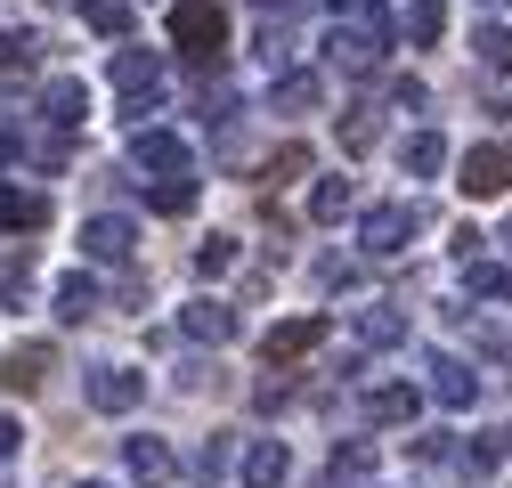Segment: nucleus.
<instances>
[{
    "label": "nucleus",
    "mask_w": 512,
    "mask_h": 488,
    "mask_svg": "<svg viewBox=\"0 0 512 488\" xmlns=\"http://www.w3.org/2000/svg\"><path fill=\"white\" fill-rule=\"evenodd\" d=\"M171 41L196 57V66H220V49H228V9H220V0H171Z\"/></svg>",
    "instance_id": "nucleus-1"
},
{
    "label": "nucleus",
    "mask_w": 512,
    "mask_h": 488,
    "mask_svg": "<svg viewBox=\"0 0 512 488\" xmlns=\"http://www.w3.org/2000/svg\"><path fill=\"white\" fill-rule=\"evenodd\" d=\"M415 236H423V204H407V196H399V204H374V212L358 220V244H366L374 261H391V253H407Z\"/></svg>",
    "instance_id": "nucleus-2"
},
{
    "label": "nucleus",
    "mask_w": 512,
    "mask_h": 488,
    "mask_svg": "<svg viewBox=\"0 0 512 488\" xmlns=\"http://www.w3.org/2000/svg\"><path fill=\"white\" fill-rule=\"evenodd\" d=\"M382 49H391V33L358 17V25H334V33H326V66H342V74H374Z\"/></svg>",
    "instance_id": "nucleus-3"
},
{
    "label": "nucleus",
    "mask_w": 512,
    "mask_h": 488,
    "mask_svg": "<svg viewBox=\"0 0 512 488\" xmlns=\"http://www.w3.org/2000/svg\"><path fill=\"white\" fill-rule=\"evenodd\" d=\"M456 188H464L472 204L512 196V147H472V155H464V171H456Z\"/></svg>",
    "instance_id": "nucleus-4"
},
{
    "label": "nucleus",
    "mask_w": 512,
    "mask_h": 488,
    "mask_svg": "<svg viewBox=\"0 0 512 488\" xmlns=\"http://www.w3.org/2000/svg\"><path fill=\"white\" fill-rule=\"evenodd\" d=\"M147 399V375H139V366H98V375H90V407L98 415H131Z\"/></svg>",
    "instance_id": "nucleus-5"
},
{
    "label": "nucleus",
    "mask_w": 512,
    "mask_h": 488,
    "mask_svg": "<svg viewBox=\"0 0 512 488\" xmlns=\"http://www.w3.org/2000/svg\"><path fill=\"white\" fill-rule=\"evenodd\" d=\"M326 334H334V318H285V326H269L261 358H269V366H293V358H309Z\"/></svg>",
    "instance_id": "nucleus-6"
},
{
    "label": "nucleus",
    "mask_w": 512,
    "mask_h": 488,
    "mask_svg": "<svg viewBox=\"0 0 512 488\" xmlns=\"http://www.w3.org/2000/svg\"><path fill=\"white\" fill-rule=\"evenodd\" d=\"M423 375H431V399H439L447 415H464V407L480 399V375H472V366H464V358H447V350H439V358L423 366Z\"/></svg>",
    "instance_id": "nucleus-7"
},
{
    "label": "nucleus",
    "mask_w": 512,
    "mask_h": 488,
    "mask_svg": "<svg viewBox=\"0 0 512 488\" xmlns=\"http://www.w3.org/2000/svg\"><path fill=\"white\" fill-rule=\"evenodd\" d=\"M114 82H122V98H131L139 114L163 98V57H147V49H122L114 57Z\"/></svg>",
    "instance_id": "nucleus-8"
},
{
    "label": "nucleus",
    "mask_w": 512,
    "mask_h": 488,
    "mask_svg": "<svg viewBox=\"0 0 512 488\" xmlns=\"http://www.w3.org/2000/svg\"><path fill=\"white\" fill-rule=\"evenodd\" d=\"M122 464H131V480H139V488H163V480L179 472V464H171V448H163V440H147V432H139V440H122Z\"/></svg>",
    "instance_id": "nucleus-9"
},
{
    "label": "nucleus",
    "mask_w": 512,
    "mask_h": 488,
    "mask_svg": "<svg viewBox=\"0 0 512 488\" xmlns=\"http://www.w3.org/2000/svg\"><path fill=\"white\" fill-rule=\"evenodd\" d=\"M131 163H139V171H163V179H179V171H187V147H179L171 131H139V139H131Z\"/></svg>",
    "instance_id": "nucleus-10"
},
{
    "label": "nucleus",
    "mask_w": 512,
    "mask_h": 488,
    "mask_svg": "<svg viewBox=\"0 0 512 488\" xmlns=\"http://www.w3.org/2000/svg\"><path fill=\"white\" fill-rule=\"evenodd\" d=\"M285 472H293L285 440H252L244 448V488H285Z\"/></svg>",
    "instance_id": "nucleus-11"
},
{
    "label": "nucleus",
    "mask_w": 512,
    "mask_h": 488,
    "mask_svg": "<svg viewBox=\"0 0 512 488\" xmlns=\"http://www.w3.org/2000/svg\"><path fill=\"white\" fill-rule=\"evenodd\" d=\"M131 244H139L131 220H90V228H82V253H90V261H131Z\"/></svg>",
    "instance_id": "nucleus-12"
},
{
    "label": "nucleus",
    "mask_w": 512,
    "mask_h": 488,
    "mask_svg": "<svg viewBox=\"0 0 512 488\" xmlns=\"http://www.w3.org/2000/svg\"><path fill=\"white\" fill-rule=\"evenodd\" d=\"M187 334H196V342H236V310H228V301H187V318H179Z\"/></svg>",
    "instance_id": "nucleus-13"
},
{
    "label": "nucleus",
    "mask_w": 512,
    "mask_h": 488,
    "mask_svg": "<svg viewBox=\"0 0 512 488\" xmlns=\"http://www.w3.org/2000/svg\"><path fill=\"white\" fill-rule=\"evenodd\" d=\"M49 342H25V350H9V366H0V383H9V391H41L49 383Z\"/></svg>",
    "instance_id": "nucleus-14"
},
{
    "label": "nucleus",
    "mask_w": 512,
    "mask_h": 488,
    "mask_svg": "<svg viewBox=\"0 0 512 488\" xmlns=\"http://www.w3.org/2000/svg\"><path fill=\"white\" fill-rule=\"evenodd\" d=\"M317 98H326V82L301 74V66H293V74H277V90H269V106H277V114H317Z\"/></svg>",
    "instance_id": "nucleus-15"
},
{
    "label": "nucleus",
    "mask_w": 512,
    "mask_h": 488,
    "mask_svg": "<svg viewBox=\"0 0 512 488\" xmlns=\"http://www.w3.org/2000/svg\"><path fill=\"white\" fill-rule=\"evenodd\" d=\"M415 391L407 383H382V391H366V423H415Z\"/></svg>",
    "instance_id": "nucleus-16"
},
{
    "label": "nucleus",
    "mask_w": 512,
    "mask_h": 488,
    "mask_svg": "<svg viewBox=\"0 0 512 488\" xmlns=\"http://www.w3.org/2000/svg\"><path fill=\"white\" fill-rule=\"evenodd\" d=\"M399 155H407V179H439V171H447V139H439V131H415Z\"/></svg>",
    "instance_id": "nucleus-17"
},
{
    "label": "nucleus",
    "mask_w": 512,
    "mask_h": 488,
    "mask_svg": "<svg viewBox=\"0 0 512 488\" xmlns=\"http://www.w3.org/2000/svg\"><path fill=\"white\" fill-rule=\"evenodd\" d=\"M399 33H407V41H439V33H447V0H407V9H399Z\"/></svg>",
    "instance_id": "nucleus-18"
},
{
    "label": "nucleus",
    "mask_w": 512,
    "mask_h": 488,
    "mask_svg": "<svg viewBox=\"0 0 512 488\" xmlns=\"http://www.w3.org/2000/svg\"><path fill=\"white\" fill-rule=\"evenodd\" d=\"M358 204V188H350V179L334 171V179H317V188H309V220H342Z\"/></svg>",
    "instance_id": "nucleus-19"
},
{
    "label": "nucleus",
    "mask_w": 512,
    "mask_h": 488,
    "mask_svg": "<svg viewBox=\"0 0 512 488\" xmlns=\"http://www.w3.org/2000/svg\"><path fill=\"white\" fill-rule=\"evenodd\" d=\"M358 342L366 350H391V342H407V318L399 310H358Z\"/></svg>",
    "instance_id": "nucleus-20"
},
{
    "label": "nucleus",
    "mask_w": 512,
    "mask_h": 488,
    "mask_svg": "<svg viewBox=\"0 0 512 488\" xmlns=\"http://www.w3.org/2000/svg\"><path fill=\"white\" fill-rule=\"evenodd\" d=\"M472 57H480L488 74H512V33H504V25H480V33H472Z\"/></svg>",
    "instance_id": "nucleus-21"
},
{
    "label": "nucleus",
    "mask_w": 512,
    "mask_h": 488,
    "mask_svg": "<svg viewBox=\"0 0 512 488\" xmlns=\"http://www.w3.org/2000/svg\"><path fill=\"white\" fill-rule=\"evenodd\" d=\"M98 310V285L90 277H66V285H57V318H66V326H82Z\"/></svg>",
    "instance_id": "nucleus-22"
},
{
    "label": "nucleus",
    "mask_w": 512,
    "mask_h": 488,
    "mask_svg": "<svg viewBox=\"0 0 512 488\" xmlns=\"http://www.w3.org/2000/svg\"><path fill=\"white\" fill-rule=\"evenodd\" d=\"M187 464H196V480H204V488H212V480H220V472H228V464H236V440H228V432H212V440H204V448H196V456H187Z\"/></svg>",
    "instance_id": "nucleus-23"
},
{
    "label": "nucleus",
    "mask_w": 512,
    "mask_h": 488,
    "mask_svg": "<svg viewBox=\"0 0 512 488\" xmlns=\"http://www.w3.org/2000/svg\"><path fill=\"white\" fill-rule=\"evenodd\" d=\"M464 285L480 301H512V269H496V261H464Z\"/></svg>",
    "instance_id": "nucleus-24"
},
{
    "label": "nucleus",
    "mask_w": 512,
    "mask_h": 488,
    "mask_svg": "<svg viewBox=\"0 0 512 488\" xmlns=\"http://www.w3.org/2000/svg\"><path fill=\"white\" fill-rule=\"evenodd\" d=\"M49 220V204L41 196H17V188H0V228H41Z\"/></svg>",
    "instance_id": "nucleus-25"
},
{
    "label": "nucleus",
    "mask_w": 512,
    "mask_h": 488,
    "mask_svg": "<svg viewBox=\"0 0 512 488\" xmlns=\"http://www.w3.org/2000/svg\"><path fill=\"white\" fill-rule=\"evenodd\" d=\"M374 472V440H334V480H366Z\"/></svg>",
    "instance_id": "nucleus-26"
},
{
    "label": "nucleus",
    "mask_w": 512,
    "mask_h": 488,
    "mask_svg": "<svg viewBox=\"0 0 512 488\" xmlns=\"http://www.w3.org/2000/svg\"><path fill=\"white\" fill-rule=\"evenodd\" d=\"M382 139V122H374V106H350V122H342V155H366Z\"/></svg>",
    "instance_id": "nucleus-27"
},
{
    "label": "nucleus",
    "mask_w": 512,
    "mask_h": 488,
    "mask_svg": "<svg viewBox=\"0 0 512 488\" xmlns=\"http://www.w3.org/2000/svg\"><path fill=\"white\" fill-rule=\"evenodd\" d=\"M90 33H131V0H82Z\"/></svg>",
    "instance_id": "nucleus-28"
},
{
    "label": "nucleus",
    "mask_w": 512,
    "mask_h": 488,
    "mask_svg": "<svg viewBox=\"0 0 512 488\" xmlns=\"http://www.w3.org/2000/svg\"><path fill=\"white\" fill-rule=\"evenodd\" d=\"M147 204H155V212H187V204H196V179H187V171H179V179H155Z\"/></svg>",
    "instance_id": "nucleus-29"
},
{
    "label": "nucleus",
    "mask_w": 512,
    "mask_h": 488,
    "mask_svg": "<svg viewBox=\"0 0 512 488\" xmlns=\"http://www.w3.org/2000/svg\"><path fill=\"white\" fill-rule=\"evenodd\" d=\"M41 106H49V122H82V106H90V98H82V82H49V98H41Z\"/></svg>",
    "instance_id": "nucleus-30"
},
{
    "label": "nucleus",
    "mask_w": 512,
    "mask_h": 488,
    "mask_svg": "<svg viewBox=\"0 0 512 488\" xmlns=\"http://www.w3.org/2000/svg\"><path fill=\"white\" fill-rule=\"evenodd\" d=\"M196 269H204V277H228V269H236V236H212L204 253H196Z\"/></svg>",
    "instance_id": "nucleus-31"
},
{
    "label": "nucleus",
    "mask_w": 512,
    "mask_h": 488,
    "mask_svg": "<svg viewBox=\"0 0 512 488\" xmlns=\"http://www.w3.org/2000/svg\"><path fill=\"white\" fill-rule=\"evenodd\" d=\"M496 456H504V432H488V440H464V472H496Z\"/></svg>",
    "instance_id": "nucleus-32"
},
{
    "label": "nucleus",
    "mask_w": 512,
    "mask_h": 488,
    "mask_svg": "<svg viewBox=\"0 0 512 488\" xmlns=\"http://www.w3.org/2000/svg\"><path fill=\"white\" fill-rule=\"evenodd\" d=\"M391 106H407V114H415V106H423V82H415V74H391Z\"/></svg>",
    "instance_id": "nucleus-33"
},
{
    "label": "nucleus",
    "mask_w": 512,
    "mask_h": 488,
    "mask_svg": "<svg viewBox=\"0 0 512 488\" xmlns=\"http://www.w3.org/2000/svg\"><path fill=\"white\" fill-rule=\"evenodd\" d=\"M25 57H33V41H25V33H0V66H25Z\"/></svg>",
    "instance_id": "nucleus-34"
},
{
    "label": "nucleus",
    "mask_w": 512,
    "mask_h": 488,
    "mask_svg": "<svg viewBox=\"0 0 512 488\" xmlns=\"http://www.w3.org/2000/svg\"><path fill=\"white\" fill-rule=\"evenodd\" d=\"M17 440H25V432H17V415H0V456H17Z\"/></svg>",
    "instance_id": "nucleus-35"
},
{
    "label": "nucleus",
    "mask_w": 512,
    "mask_h": 488,
    "mask_svg": "<svg viewBox=\"0 0 512 488\" xmlns=\"http://www.w3.org/2000/svg\"><path fill=\"white\" fill-rule=\"evenodd\" d=\"M9 155H17V139H0V163H9Z\"/></svg>",
    "instance_id": "nucleus-36"
},
{
    "label": "nucleus",
    "mask_w": 512,
    "mask_h": 488,
    "mask_svg": "<svg viewBox=\"0 0 512 488\" xmlns=\"http://www.w3.org/2000/svg\"><path fill=\"white\" fill-rule=\"evenodd\" d=\"M82 488H106V480H82Z\"/></svg>",
    "instance_id": "nucleus-37"
},
{
    "label": "nucleus",
    "mask_w": 512,
    "mask_h": 488,
    "mask_svg": "<svg viewBox=\"0 0 512 488\" xmlns=\"http://www.w3.org/2000/svg\"><path fill=\"white\" fill-rule=\"evenodd\" d=\"M504 244H512V228H504Z\"/></svg>",
    "instance_id": "nucleus-38"
},
{
    "label": "nucleus",
    "mask_w": 512,
    "mask_h": 488,
    "mask_svg": "<svg viewBox=\"0 0 512 488\" xmlns=\"http://www.w3.org/2000/svg\"><path fill=\"white\" fill-rule=\"evenodd\" d=\"M504 114H512V106H504Z\"/></svg>",
    "instance_id": "nucleus-39"
}]
</instances>
